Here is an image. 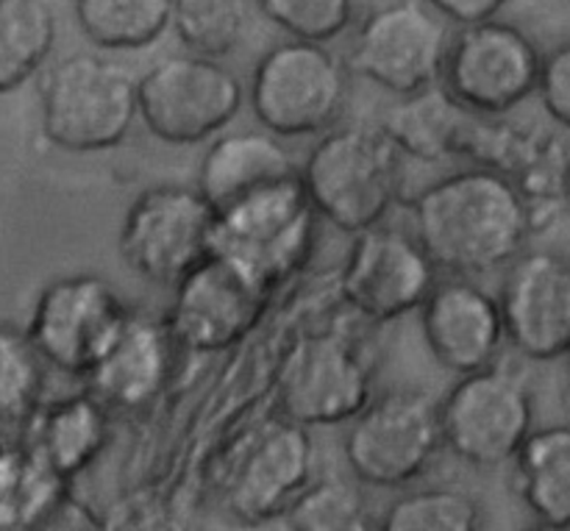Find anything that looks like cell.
Listing matches in <instances>:
<instances>
[{"mask_svg":"<svg viewBox=\"0 0 570 531\" xmlns=\"http://www.w3.org/2000/svg\"><path fill=\"white\" fill-rule=\"evenodd\" d=\"M45 360L26 332L0 323V423L26 421L45 390Z\"/></svg>","mask_w":570,"mask_h":531,"instance_id":"obj_29","label":"cell"},{"mask_svg":"<svg viewBox=\"0 0 570 531\" xmlns=\"http://www.w3.org/2000/svg\"><path fill=\"white\" fill-rule=\"evenodd\" d=\"M256 6L278 31L309 42L332 45L356 20V0H256Z\"/></svg>","mask_w":570,"mask_h":531,"instance_id":"obj_31","label":"cell"},{"mask_svg":"<svg viewBox=\"0 0 570 531\" xmlns=\"http://www.w3.org/2000/svg\"><path fill=\"white\" fill-rule=\"evenodd\" d=\"M423 3L432 6L443 20L454 22V26H468V22L499 17L512 0H423Z\"/></svg>","mask_w":570,"mask_h":531,"instance_id":"obj_33","label":"cell"},{"mask_svg":"<svg viewBox=\"0 0 570 531\" xmlns=\"http://www.w3.org/2000/svg\"><path fill=\"white\" fill-rule=\"evenodd\" d=\"M507 343L529 362L570 356V256L523 250L504 267L499 289Z\"/></svg>","mask_w":570,"mask_h":531,"instance_id":"obj_18","label":"cell"},{"mask_svg":"<svg viewBox=\"0 0 570 531\" xmlns=\"http://www.w3.org/2000/svg\"><path fill=\"white\" fill-rule=\"evenodd\" d=\"M271 289L226 256L209 254L173 284L167 326L193 354H220L243 343L259 323Z\"/></svg>","mask_w":570,"mask_h":531,"instance_id":"obj_15","label":"cell"},{"mask_svg":"<svg viewBox=\"0 0 570 531\" xmlns=\"http://www.w3.org/2000/svg\"><path fill=\"white\" fill-rule=\"evenodd\" d=\"M351 76L348 61L326 42L287 37L254 61L245 98L265 131L282 139L321 137L348 106Z\"/></svg>","mask_w":570,"mask_h":531,"instance_id":"obj_4","label":"cell"},{"mask_svg":"<svg viewBox=\"0 0 570 531\" xmlns=\"http://www.w3.org/2000/svg\"><path fill=\"white\" fill-rule=\"evenodd\" d=\"M465 120V106L456 104L443 83H434L421 92L395 98V104L384 111L379 128L387 134L404 159L434 165V161L456 159V145Z\"/></svg>","mask_w":570,"mask_h":531,"instance_id":"obj_23","label":"cell"},{"mask_svg":"<svg viewBox=\"0 0 570 531\" xmlns=\"http://www.w3.org/2000/svg\"><path fill=\"white\" fill-rule=\"evenodd\" d=\"M301 176V165L282 137L271 131H220L200 156L195 187L212 209L234 204L262 187Z\"/></svg>","mask_w":570,"mask_h":531,"instance_id":"obj_21","label":"cell"},{"mask_svg":"<svg viewBox=\"0 0 570 531\" xmlns=\"http://www.w3.org/2000/svg\"><path fill=\"white\" fill-rule=\"evenodd\" d=\"M438 278V265L415 234L384 220L354 234L340 273V293L367 321L390 323L417 312Z\"/></svg>","mask_w":570,"mask_h":531,"instance_id":"obj_16","label":"cell"},{"mask_svg":"<svg viewBox=\"0 0 570 531\" xmlns=\"http://www.w3.org/2000/svg\"><path fill=\"white\" fill-rule=\"evenodd\" d=\"M128 317L131 309L115 284L98 273H76L42 287L26 334L45 365L67 376H87L111 348Z\"/></svg>","mask_w":570,"mask_h":531,"instance_id":"obj_11","label":"cell"},{"mask_svg":"<svg viewBox=\"0 0 570 531\" xmlns=\"http://www.w3.org/2000/svg\"><path fill=\"white\" fill-rule=\"evenodd\" d=\"M345 426V462L367 488H410L445 451L440 399L417 387L371 395Z\"/></svg>","mask_w":570,"mask_h":531,"instance_id":"obj_6","label":"cell"},{"mask_svg":"<svg viewBox=\"0 0 570 531\" xmlns=\"http://www.w3.org/2000/svg\"><path fill=\"white\" fill-rule=\"evenodd\" d=\"M106 434V406L92 393H81L42 410L33 451L56 476L70 479L89 468V462L104 451Z\"/></svg>","mask_w":570,"mask_h":531,"instance_id":"obj_24","label":"cell"},{"mask_svg":"<svg viewBox=\"0 0 570 531\" xmlns=\"http://www.w3.org/2000/svg\"><path fill=\"white\" fill-rule=\"evenodd\" d=\"M449 20L423 0H393L367 11L354 28L348 67L384 92L412 95L443 78Z\"/></svg>","mask_w":570,"mask_h":531,"instance_id":"obj_12","label":"cell"},{"mask_svg":"<svg viewBox=\"0 0 570 531\" xmlns=\"http://www.w3.org/2000/svg\"><path fill=\"white\" fill-rule=\"evenodd\" d=\"M317 220L301 176L284 178L215 209L212 250L273 293L306 265L315 248Z\"/></svg>","mask_w":570,"mask_h":531,"instance_id":"obj_5","label":"cell"},{"mask_svg":"<svg viewBox=\"0 0 570 531\" xmlns=\"http://www.w3.org/2000/svg\"><path fill=\"white\" fill-rule=\"evenodd\" d=\"M301 184L317 217L354 237L401 204L404 156L379 126H334L301 161Z\"/></svg>","mask_w":570,"mask_h":531,"instance_id":"obj_2","label":"cell"},{"mask_svg":"<svg viewBox=\"0 0 570 531\" xmlns=\"http://www.w3.org/2000/svg\"><path fill=\"white\" fill-rule=\"evenodd\" d=\"M215 209L187 184L142 189L122 215L117 250L142 282L173 287L212 250Z\"/></svg>","mask_w":570,"mask_h":531,"instance_id":"obj_10","label":"cell"},{"mask_svg":"<svg viewBox=\"0 0 570 531\" xmlns=\"http://www.w3.org/2000/svg\"><path fill=\"white\" fill-rule=\"evenodd\" d=\"M56 33L48 0H0V95L20 89L48 65Z\"/></svg>","mask_w":570,"mask_h":531,"instance_id":"obj_26","label":"cell"},{"mask_svg":"<svg viewBox=\"0 0 570 531\" xmlns=\"http://www.w3.org/2000/svg\"><path fill=\"white\" fill-rule=\"evenodd\" d=\"M412 234L438 271L488 276L504 271L534 237L532 209L521 189L488 167H462L434 178L410 200Z\"/></svg>","mask_w":570,"mask_h":531,"instance_id":"obj_1","label":"cell"},{"mask_svg":"<svg viewBox=\"0 0 570 531\" xmlns=\"http://www.w3.org/2000/svg\"><path fill=\"white\" fill-rule=\"evenodd\" d=\"M278 410L306 429L345 426L373 395V365L343 332L295 340L276 378Z\"/></svg>","mask_w":570,"mask_h":531,"instance_id":"obj_13","label":"cell"},{"mask_svg":"<svg viewBox=\"0 0 570 531\" xmlns=\"http://www.w3.org/2000/svg\"><path fill=\"white\" fill-rule=\"evenodd\" d=\"M543 50L521 26L501 17L451 31L443 83L473 115L504 117L538 92Z\"/></svg>","mask_w":570,"mask_h":531,"instance_id":"obj_9","label":"cell"},{"mask_svg":"<svg viewBox=\"0 0 570 531\" xmlns=\"http://www.w3.org/2000/svg\"><path fill=\"white\" fill-rule=\"evenodd\" d=\"M137 76L106 53H70L56 61L39 87V126L53 148L104 154L131 137Z\"/></svg>","mask_w":570,"mask_h":531,"instance_id":"obj_3","label":"cell"},{"mask_svg":"<svg viewBox=\"0 0 570 531\" xmlns=\"http://www.w3.org/2000/svg\"><path fill=\"white\" fill-rule=\"evenodd\" d=\"M248 26L243 0H178L170 31L189 53L226 59L245 42Z\"/></svg>","mask_w":570,"mask_h":531,"instance_id":"obj_27","label":"cell"},{"mask_svg":"<svg viewBox=\"0 0 570 531\" xmlns=\"http://www.w3.org/2000/svg\"><path fill=\"white\" fill-rule=\"evenodd\" d=\"M456 159L510 178L532 209L534 234L554 226L566 209L568 148L546 128L515 122L510 115L484 117L468 111Z\"/></svg>","mask_w":570,"mask_h":531,"instance_id":"obj_14","label":"cell"},{"mask_svg":"<svg viewBox=\"0 0 570 531\" xmlns=\"http://www.w3.org/2000/svg\"><path fill=\"white\" fill-rule=\"evenodd\" d=\"M382 531H476L482 510L456 488H429L395 499L379 521Z\"/></svg>","mask_w":570,"mask_h":531,"instance_id":"obj_28","label":"cell"},{"mask_svg":"<svg viewBox=\"0 0 570 531\" xmlns=\"http://www.w3.org/2000/svg\"><path fill=\"white\" fill-rule=\"evenodd\" d=\"M568 404H570V376H568Z\"/></svg>","mask_w":570,"mask_h":531,"instance_id":"obj_35","label":"cell"},{"mask_svg":"<svg viewBox=\"0 0 570 531\" xmlns=\"http://www.w3.org/2000/svg\"><path fill=\"white\" fill-rule=\"evenodd\" d=\"M417 315L429 354L449 373L465 376L501 360L507 332L499 298L473 278H438Z\"/></svg>","mask_w":570,"mask_h":531,"instance_id":"obj_19","label":"cell"},{"mask_svg":"<svg viewBox=\"0 0 570 531\" xmlns=\"http://www.w3.org/2000/svg\"><path fill=\"white\" fill-rule=\"evenodd\" d=\"M178 0H72V17L89 45L104 53H137L173 26Z\"/></svg>","mask_w":570,"mask_h":531,"instance_id":"obj_25","label":"cell"},{"mask_svg":"<svg viewBox=\"0 0 570 531\" xmlns=\"http://www.w3.org/2000/svg\"><path fill=\"white\" fill-rule=\"evenodd\" d=\"M510 465L512 488L534 523L570 529V423L534 426Z\"/></svg>","mask_w":570,"mask_h":531,"instance_id":"obj_22","label":"cell"},{"mask_svg":"<svg viewBox=\"0 0 570 531\" xmlns=\"http://www.w3.org/2000/svg\"><path fill=\"white\" fill-rule=\"evenodd\" d=\"M543 111L560 128L570 131V39L543 53L538 92Z\"/></svg>","mask_w":570,"mask_h":531,"instance_id":"obj_32","label":"cell"},{"mask_svg":"<svg viewBox=\"0 0 570 531\" xmlns=\"http://www.w3.org/2000/svg\"><path fill=\"white\" fill-rule=\"evenodd\" d=\"M178 340L167 321L131 312L104 360L87 373L89 393L109 410H142L159 399L173 373Z\"/></svg>","mask_w":570,"mask_h":531,"instance_id":"obj_20","label":"cell"},{"mask_svg":"<svg viewBox=\"0 0 570 531\" xmlns=\"http://www.w3.org/2000/svg\"><path fill=\"white\" fill-rule=\"evenodd\" d=\"M245 106V83L220 59L170 53L137 78L145 131L173 148H193L226 131Z\"/></svg>","mask_w":570,"mask_h":531,"instance_id":"obj_7","label":"cell"},{"mask_svg":"<svg viewBox=\"0 0 570 531\" xmlns=\"http://www.w3.org/2000/svg\"><path fill=\"white\" fill-rule=\"evenodd\" d=\"M315 443L309 429L278 415L259 423L234 451L223 495L239 521L259 523L284 518L287 507L312 482Z\"/></svg>","mask_w":570,"mask_h":531,"instance_id":"obj_17","label":"cell"},{"mask_svg":"<svg viewBox=\"0 0 570 531\" xmlns=\"http://www.w3.org/2000/svg\"><path fill=\"white\" fill-rule=\"evenodd\" d=\"M566 200L570 204V159H568V167H566Z\"/></svg>","mask_w":570,"mask_h":531,"instance_id":"obj_34","label":"cell"},{"mask_svg":"<svg viewBox=\"0 0 570 531\" xmlns=\"http://www.w3.org/2000/svg\"><path fill=\"white\" fill-rule=\"evenodd\" d=\"M284 518L301 531H356L371 529L365 495L345 479H312L298 499L287 507Z\"/></svg>","mask_w":570,"mask_h":531,"instance_id":"obj_30","label":"cell"},{"mask_svg":"<svg viewBox=\"0 0 570 531\" xmlns=\"http://www.w3.org/2000/svg\"><path fill=\"white\" fill-rule=\"evenodd\" d=\"M445 449L465 465L495 471L510 465L534 429V390L501 362L460 376L440 401Z\"/></svg>","mask_w":570,"mask_h":531,"instance_id":"obj_8","label":"cell"}]
</instances>
